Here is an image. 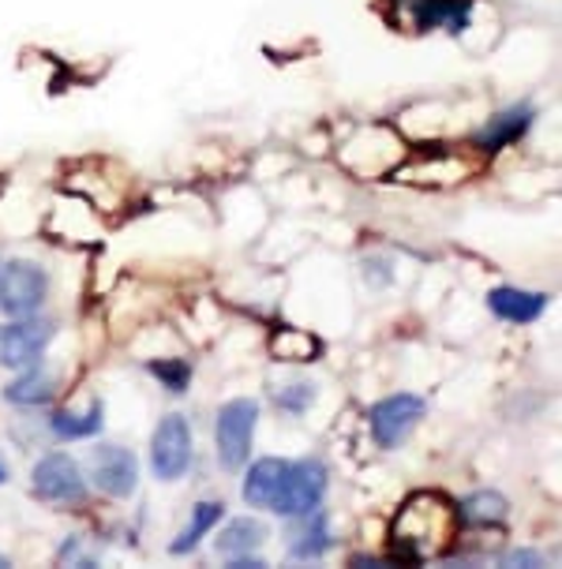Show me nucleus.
I'll list each match as a JSON object with an SVG mask.
<instances>
[{"mask_svg": "<svg viewBox=\"0 0 562 569\" xmlns=\"http://www.w3.org/2000/svg\"><path fill=\"white\" fill-rule=\"evenodd\" d=\"M53 393H57L53 375L42 368L19 371V379L4 386V401L19 405V409H42V405L53 401Z\"/></svg>", "mask_w": 562, "mask_h": 569, "instance_id": "2eb2a0df", "label": "nucleus"}, {"mask_svg": "<svg viewBox=\"0 0 562 569\" xmlns=\"http://www.w3.org/2000/svg\"><path fill=\"white\" fill-rule=\"evenodd\" d=\"M147 371L166 386L169 393H188V382H191V363L180 360V356H169V360H150Z\"/></svg>", "mask_w": 562, "mask_h": 569, "instance_id": "6ab92c4d", "label": "nucleus"}, {"mask_svg": "<svg viewBox=\"0 0 562 569\" xmlns=\"http://www.w3.org/2000/svg\"><path fill=\"white\" fill-rule=\"evenodd\" d=\"M293 532H289V555L296 558V562H312V558H323L326 551H331V521H326L323 506L304 517H296Z\"/></svg>", "mask_w": 562, "mask_h": 569, "instance_id": "ddd939ff", "label": "nucleus"}, {"mask_svg": "<svg viewBox=\"0 0 562 569\" xmlns=\"http://www.w3.org/2000/svg\"><path fill=\"white\" fill-rule=\"evenodd\" d=\"M0 566H8V558H4V555H0Z\"/></svg>", "mask_w": 562, "mask_h": 569, "instance_id": "b1692460", "label": "nucleus"}, {"mask_svg": "<svg viewBox=\"0 0 562 569\" xmlns=\"http://www.w3.org/2000/svg\"><path fill=\"white\" fill-rule=\"evenodd\" d=\"M364 270H372L379 281H391V267H386V259H367V262H364Z\"/></svg>", "mask_w": 562, "mask_h": 569, "instance_id": "4be33fe9", "label": "nucleus"}, {"mask_svg": "<svg viewBox=\"0 0 562 569\" xmlns=\"http://www.w3.org/2000/svg\"><path fill=\"white\" fill-rule=\"evenodd\" d=\"M49 297V273L38 262L16 259V262H0V311L23 319L34 315Z\"/></svg>", "mask_w": 562, "mask_h": 569, "instance_id": "7ed1b4c3", "label": "nucleus"}, {"mask_svg": "<svg viewBox=\"0 0 562 569\" xmlns=\"http://www.w3.org/2000/svg\"><path fill=\"white\" fill-rule=\"evenodd\" d=\"M57 327L49 319H23L8 322L4 330H0V363L12 371H27V368H38V360H42V352L49 349V341H53Z\"/></svg>", "mask_w": 562, "mask_h": 569, "instance_id": "423d86ee", "label": "nucleus"}, {"mask_svg": "<svg viewBox=\"0 0 562 569\" xmlns=\"http://www.w3.org/2000/svg\"><path fill=\"white\" fill-rule=\"evenodd\" d=\"M326 483H331V472L319 457H304V461H289V472H285L282 491L274 495L270 510L285 517V521H296V517L312 513L323 506Z\"/></svg>", "mask_w": 562, "mask_h": 569, "instance_id": "f03ea898", "label": "nucleus"}, {"mask_svg": "<svg viewBox=\"0 0 562 569\" xmlns=\"http://www.w3.org/2000/svg\"><path fill=\"white\" fill-rule=\"evenodd\" d=\"M487 308H492L503 322L529 327V322H536L540 315L548 311V297L544 292L514 289V284H499V289L487 292Z\"/></svg>", "mask_w": 562, "mask_h": 569, "instance_id": "9d476101", "label": "nucleus"}, {"mask_svg": "<svg viewBox=\"0 0 562 569\" xmlns=\"http://www.w3.org/2000/svg\"><path fill=\"white\" fill-rule=\"evenodd\" d=\"M503 566H544V558H540L536 551H514L503 558Z\"/></svg>", "mask_w": 562, "mask_h": 569, "instance_id": "412c9836", "label": "nucleus"}, {"mask_svg": "<svg viewBox=\"0 0 562 569\" xmlns=\"http://www.w3.org/2000/svg\"><path fill=\"white\" fill-rule=\"evenodd\" d=\"M506 513H510V506L499 491H476L457 502V517H462L465 525H480V528L506 521Z\"/></svg>", "mask_w": 562, "mask_h": 569, "instance_id": "a211bd4d", "label": "nucleus"}, {"mask_svg": "<svg viewBox=\"0 0 562 569\" xmlns=\"http://www.w3.org/2000/svg\"><path fill=\"white\" fill-rule=\"evenodd\" d=\"M274 401H278V409L293 412V416H300V412L315 401V386H312V382H289L285 390L274 393Z\"/></svg>", "mask_w": 562, "mask_h": 569, "instance_id": "aec40b11", "label": "nucleus"}, {"mask_svg": "<svg viewBox=\"0 0 562 569\" xmlns=\"http://www.w3.org/2000/svg\"><path fill=\"white\" fill-rule=\"evenodd\" d=\"M416 27L432 30V27H446L454 34H462L469 27V16H473V0H416Z\"/></svg>", "mask_w": 562, "mask_h": 569, "instance_id": "4468645a", "label": "nucleus"}, {"mask_svg": "<svg viewBox=\"0 0 562 569\" xmlns=\"http://www.w3.org/2000/svg\"><path fill=\"white\" fill-rule=\"evenodd\" d=\"M90 480L109 498H131L139 487V457L125 446H95L90 453Z\"/></svg>", "mask_w": 562, "mask_h": 569, "instance_id": "6e6552de", "label": "nucleus"}, {"mask_svg": "<svg viewBox=\"0 0 562 569\" xmlns=\"http://www.w3.org/2000/svg\"><path fill=\"white\" fill-rule=\"evenodd\" d=\"M255 427H259V401L255 398H233L218 409V423H214V442H218V461L229 472L248 465Z\"/></svg>", "mask_w": 562, "mask_h": 569, "instance_id": "f257e3e1", "label": "nucleus"}, {"mask_svg": "<svg viewBox=\"0 0 562 569\" xmlns=\"http://www.w3.org/2000/svg\"><path fill=\"white\" fill-rule=\"evenodd\" d=\"M424 412H427V405L424 398H416V393H391V398H383L379 405H372L367 423H372L375 442H379L383 450H394V446H402L408 435H413V427L424 420Z\"/></svg>", "mask_w": 562, "mask_h": 569, "instance_id": "0eeeda50", "label": "nucleus"}, {"mask_svg": "<svg viewBox=\"0 0 562 569\" xmlns=\"http://www.w3.org/2000/svg\"><path fill=\"white\" fill-rule=\"evenodd\" d=\"M30 483H34V495L42 502L53 506H83L87 502V476L79 469L76 457L68 453H46L42 461L30 472Z\"/></svg>", "mask_w": 562, "mask_h": 569, "instance_id": "20e7f679", "label": "nucleus"}, {"mask_svg": "<svg viewBox=\"0 0 562 569\" xmlns=\"http://www.w3.org/2000/svg\"><path fill=\"white\" fill-rule=\"evenodd\" d=\"M285 472H289V461H285V457H259V461L248 469V476H244V487H240L244 502L270 510L274 495H278L285 483Z\"/></svg>", "mask_w": 562, "mask_h": 569, "instance_id": "9b49d317", "label": "nucleus"}, {"mask_svg": "<svg viewBox=\"0 0 562 569\" xmlns=\"http://www.w3.org/2000/svg\"><path fill=\"white\" fill-rule=\"evenodd\" d=\"M101 427H106V405L90 401L87 409H60L49 416V431L60 442H79V439H98Z\"/></svg>", "mask_w": 562, "mask_h": 569, "instance_id": "f8f14e48", "label": "nucleus"}, {"mask_svg": "<svg viewBox=\"0 0 562 569\" xmlns=\"http://www.w3.org/2000/svg\"><path fill=\"white\" fill-rule=\"evenodd\" d=\"M0 483H8V465H4V457H0Z\"/></svg>", "mask_w": 562, "mask_h": 569, "instance_id": "5701e85b", "label": "nucleus"}, {"mask_svg": "<svg viewBox=\"0 0 562 569\" xmlns=\"http://www.w3.org/2000/svg\"><path fill=\"white\" fill-rule=\"evenodd\" d=\"M263 540H267L263 521H255V517H237V521L225 525V532L218 536V555H225V558L252 555Z\"/></svg>", "mask_w": 562, "mask_h": 569, "instance_id": "f3484780", "label": "nucleus"}, {"mask_svg": "<svg viewBox=\"0 0 562 569\" xmlns=\"http://www.w3.org/2000/svg\"><path fill=\"white\" fill-rule=\"evenodd\" d=\"M221 517H225V506H221V502H210V498H207V502H196V510H191L188 528H184V532L177 536V540H172L169 551H172V555H188V551H196V547L203 543V536L218 528Z\"/></svg>", "mask_w": 562, "mask_h": 569, "instance_id": "dca6fc26", "label": "nucleus"}, {"mask_svg": "<svg viewBox=\"0 0 562 569\" xmlns=\"http://www.w3.org/2000/svg\"><path fill=\"white\" fill-rule=\"evenodd\" d=\"M191 465V423L188 416H166L155 427V439H150V469L158 480H180Z\"/></svg>", "mask_w": 562, "mask_h": 569, "instance_id": "39448f33", "label": "nucleus"}, {"mask_svg": "<svg viewBox=\"0 0 562 569\" xmlns=\"http://www.w3.org/2000/svg\"><path fill=\"white\" fill-rule=\"evenodd\" d=\"M533 120H536V109L533 106H510V109H503V113H495L492 120L484 124V131L473 139L484 154H495V150H503V147H510V142H517L521 136H525L529 128H533Z\"/></svg>", "mask_w": 562, "mask_h": 569, "instance_id": "1a4fd4ad", "label": "nucleus"}]
</instances>
